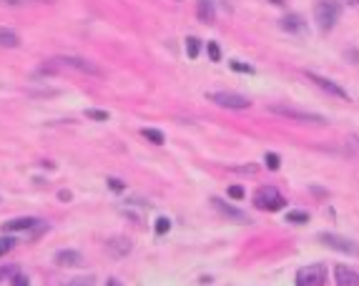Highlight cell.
<instances>
[{
  "label": "cell",
  "mask_w": 359,
  "mask_h": 286,
  "mask_svg": "<svg viewBox=\"0 0 359 286\" xmlns=\"http://www.w3.org/2000/svg\"><path fill=\"white\" fill-rule=\"evenodd\" d=\"M269 111L276 113V115L299 120V123H316V126H324V123H327L324 115L311 113V111H301V108H294V106H284V103H274V106H269Z\"/></svg>",
  "instance_id": "1"
},
{
  "label": "cell",
  "mask_w": 359,
  "mask_h": 286,
  "mask_svg": "<svg viewBox=\"0 0 359 286\" xmlns=\"http://www.w3.org/2000/svg\"><path fill=\"white\" fill-rule=\"evenodd\" d=\"M206 98H209V101H214V103H216V106H221V108H234V111H244V108H249V106H251V101H249V98L239 96V93H229V91L206 93Z\"/></svg>",
  "instance_id": "7"
},
{
  "label": "cell",
  "mask_w": 359,
  "mask_h": 286,
  "mask_svg": "<svg viewBox=\"0 0 359 286\" xmlns=\"http://www.w3.org/2000/svg\"><path fill=\"white\" fill-rule=\"evenodd\" d=\"M141 133H143V138H146V141H151V143H156V146L166 143V136H164L161 131H158V128H143Z\"/></svg>",
  "instance_id": "17"
},
{
  "label": "cell",
  "mask_w": 359,
  "mask_h": 286,
  "mask_svg": "<svg viewBox=\"0 0 359 286\" xmlns=\"http://www.w3.org/2000/svg\"><path fill=\"white\" fill-rule=\"evenodd\" d=\"M339 13H342V8H339V3H334V0H319L314 5V20L322 30H332L339 20Z\"/></svg>",
  "instance_id": "2"
},
{
  "label": "cell",
  "mask_w": 359,
  "mask_h": 286,
  "mask_svg": "<svg viewBox=\"0 0 359 286\" xmlns=\"http://www.w3.org/2000/svg\"><path fill=\"white\" fill-rule=\"evenodd\" d=\"M35 3H51V0H35Z\"/></svg>",
  "instance_id": "34"
},
{
  "label": "cell",
  "mask_w": 359,
  "mask_h": 286,
  "mask_svg": "<svg viewBox=\"0 0 359 286\" xmlns=\"http://www.w3.org/2000/svg\"><path fill=\"white\" fill-rule=\"evenodd\" d=\"M211 206L216 209V211H221L226 219H231V221H236V224H251V219L244 214V211H239V209H234V206H229L226 201H221V198H211Z\"/></svg>",
  "instance_id": "9"
},
{
  "label": "cell",
  "mask_w": 359,
  "mask_h": 286,
  "mask_svg": "<svg viewBox=\"0 0 359 286\" xmlns=\"http://www.w3.org/2000/svg\"><path fill=\"white\" fill-rule=\"evenodd\" d=\"M108 186H111V191H116V193H121V191L126 188V183H123L121 178H108Z\"/></svg>",
  "instance_id": "26"
},
{
  "label": "cell",
  "mask_w": 359,
  "mask_h": 286,
  "mask_svg": "<svg viewBox=\"0 0 359 286\" xmlns=\"http://www.w3.org/2000/svg\"><path fill=\"white\" fill-rule=\"evenodd\" d=\"M86 118H91V120H108V111L88 108V111H86Z\"/></svg>",
  "instance_id": "22"
},
{
  "label": "cell",
  "mask_w": 359,
  "mask_h": 286,
  "mask_svg": "<svg viewBox=\"0 0 359 286\" xmlns=\"http://www.w3.org/2000/svg\"><path fill=\"white\" fill-rule=\"evenodd\" d=\"M226 193H229L231 198H244V196H246V191H244L241 186H229V191H226Z\"/></svg>",
  "instance_id": "27"
},
{
  "label": "cell",
  "mask_w": 359,
  "mask_h": 286,
  "mask_svg": "<svg viewBox=\"0 0 359 286\" xmlns=\"http://www.w3.org/2000/svg\"><path fill=\"white\" fill-rule=\"evenodd\" d=\"M10 274H13V269H8V266L3 269V266H0V281H3L5 276H10Z\"/></svg>",
  "instance_id": "30"
},
{
  "label": "cell",
  "mask_w": 359,
  "mask_h": 286,
  "mask_svg": "<svg viewBox=\"0 0 359 286\" xmlns=\"http://www.w3.org/2000/svg\"><path fill=\"white\" fill-rule=\"evenodd\" d=\"M186 53H188V58L193 60V58H198V53H201V40L198 38H186Z\"/></svg>",
  "instance_id": "18"
},
{
  "label": "cell",
  "mask_w": 359,
  "mask_h": 286,
  "mask_svg": "<svg viewBox=\"0 0 359 286\" xmlns=\"http://www.w3.org/2000/svg\"><path fill=\"white\" fill-rule=\"evenodd\" d=\"M196 13H198V20H204V23H216L214 0H198V3H196Z\"/></svg>",
  "instance_id": "13"
},
{
  "label": "cell",
  "mask_w": 359,
  "mask_h": 286,
  "mask_svg": "<svg viewBox=\"0 0 359 286\" xmlns=\"http://www.w3.org/2000/svg\"><path fill=\"white\" fill-rule=\"evenodd\" d=\"M271 3H274V5H284V0H271Z\"/></svg>",
  "instance_id": "33"
},
{
  "label": "cell",
  "mask_w": 359,
  "mask_h": 286,
  "mask_svg": "<svg viewBox=\"0 0 359 286\" xmlns=\"http://www.w3.org/2000/svg\"><path fill=\"white\" fill-rule=\"evenodd\" d=\"M264 163H266V169H271V171H276L279 166H282V158H279V153H274V151H269V153H264Z\"/></svg>",
  "instance_id": "19"
},
{
  "label": "cell",
  "mask_w": 359,
  "mask_h": 286,
  "mask_svg": "<svg viewBox=\"0 0 359 286\" xmlns=\"http://www.w3.org/2000/svg\"><path fill=\"white\" fill-rule=\"evenodd\" d=\"M0 3H5V5H10V8H20V5L28 3V0H0Z\"/></svg>",
  "instance_id": "28"
},
{
  "label": "cell",
  "mask_w": 359,
  "mask_h": 286,
  "mask_svg": "<svg viewBox=\"0 0 359 286\" xmlns=\"http://www.w3.org/2000/svg\"><path fill=\"white\" fill-rule=\"evenodd\" d=\"M324 284H327V266L324 264L301 266L297 271V286H324Z\"/></svg>",
  "instance_id": "5"
},
{
  "label": "cell",
  "mask_w": 359,
  "mask_h": 286,
  "mask_svg": "<svg viewBox=\"0 0 359 286\" xmlns=\"http://www.w3.org/2000/svg\"><path fill=\"white\" fill-rule=\"evenodd\" d=\"M58 70L60 68H70V70H78V73H86V75H103V70L93 63V60H86V58H75V56H60V58H53L51 60Z\"/></svg>",
  "instance_id": "4"
},
{
  "label": "cell",
  "mask_w": 359,
  "mask_h": 286,
  "mask_svg": "<svg viewBox=\"0 0 359 286\" xmlns=\"http://www.w3.org/2000/svg\"><path fill=\"white\" fill-rule=\"evenodd\" d=\"M10 286H30V284H28L25 276H13V284H10Z\"/></svg>",
  "instance_id": "29"
},
{
  "label": "cell",
  "mask_w": 359,
  "mask_h": 286,
  "mask_svg": "<svg viewBox=\"0 0 359 286\" xmlns=\"http://www.w3.org/2000/svg\"><path fill=\"white\" fill-rule=\"evenodd\" d=\"M287 221H289V224H306V221H309V214H306V211H289V214H287Z\"/></svg>",
  "instance_id": "20"
},
{
  "label": "cell",
  "mask_w": 359,
  "mask_h": 286,
  "mask_svg": "<svg viewBox=\"0 0 359 286\" xmlns=\"http://www.w3.org/2000/svg\"><path fill=\"white\" fill-rule=\"evenodd\" d=\"M53 261H56V266H65V269H73V266H81L83 256H81V251L65 249V251H58Z\"/></svg>",
  "instance_id": "11"
},
{
  "label": "cell",
  "mask_w": 359,
  "mask_h": 286,
  "mask_svg": "<svg viewBox=\"0 0 359 286\" xmlns=\"http://www.w3.org/2000/svg\"><path fill=\"white\" fill-rule=\"evenodd\" d=\"M18 46H20L18 33L10 28H0V48H18Z\"/></svg>",
  "instance_id": "16"
},
{
  "label": "cell",
  "mask_w": 359,
  "mask_h": 286,
  "mask_svg": "<svg viewBox=\"0 0 359 286\" xmlns=\"http://www.w3.org/2000/svg\"><path fill=\"white\" fill-rule=\"evenodd\" d=\"M347 5H359V0H347Z\"/></svg>",
  "instance_id": "32"
},
{
  "label": "cell",
  "mask_w": 359,
  "mask_h": 286,
  "mask_svg": "<svg viewBox=\"0 0 359 286\" xmlns=\"http://www.w3.org/2000/svg\"><path fill=\"white\" fill-rule=\"evenodd\" d=\"M106 286H121V281H118V279H108Z\"/></svg>",
  "instance_id": "31"
},
{
  "label": "cell",
  "mask_w": 359,
  "mask_h": 286,
  "mask_svg": "<svg viewBox=\"0 0 359 286\" xmlns=\"http://www.w3.org/2000/svg\"><path fill=\"white\" fill-rule=\"evenodd\" d=\"M169 229H171V219H166V216L156 219V233H158V236H164Z\"/></svg>",
  "instance_id": "21"
},
{
  "label": "cell",
  "mask_w": 359,
  "mask_h": 286,
  "mask_svg": "<svg viewBox=\"0 0 359 286\" xmlns=\"http://www.w3.org/2000/svg\"><path fill=\"white\" fill-rule=\"evenodd\" d=\"M206 51H209V58H211V60H221V48H219V43H214V40H211V43L206 46Z\"/></svg>",
  "instance_id": "24"
},
{
  "label": "cell",
  "mask_w": 359,
  "mask_h": 286,
  "mask_svg": "<svg viewBox=\"0 0 359 286\" xmlns=\"http://www.w3.org/2000/svg\"><path fill=\"white\" fill-rule=\"evenodd\" d=\"M231 68H234L236 73H254V68H251L249 63H239V60H231Z\"/></svg>",
  "instance_id": "25"
},
{
  "label": "cell",
  "mask_w": 359,
  "mask_h": 286,
  "mask_svg": "<svg viewBox=\"0 0 359 286\" xmlns=\"http://www.w3.org/2000/svg\"><path fill=\"white\" fill-rule=\"evenodd\" d=\"M33 226H38V219H13V221H8L5 226H3V231H8V233H13V231H28V229H33Z\"/></svg>",
  "instance_id": "15"
},
{
  "label": "cell",
  "mask_w": 359,
  "mask_h": 286,
  "mask_svg": "<svg viewBox=\"0 0 359 286\" xmlns=\"http://www.w3.org/2000/svg\"><path fill=\"white\" fill-rule=\"evenodd\" d=\"M334 279H337V286H359V271H354L349 266H337Z\"/></svg>",
  "instance_id": "10"
},
{
  "label": "cell",
  "mask_w": 359,
  "mask_h": 286,
  "mask_svg": "<svg viewBox=\"0 0 359 286\" xmlns=\"http://www.w3.org/2000/svg\"><path fill=\"white\" fill-rule=\"evenodd\" d=\"M13 243H15V238H10V236H3V238H0V256H5V254L13 249Z\"/></svg>",
  "instance_id": "23"
},
{
  "label": "cell",
  "mask_w": 359,
  "mask_h": 286,
  "mask_svg": "<svg viewBox=\"0 0 359 286\" xmlns=\"http://www.w3.org/2000/svg\"><path fill=\"white\" fill-rule=\"evenodd\" d=\"M306 78L311 80L314 86H319L322 91H327L329 96H337V98H342V101H349V93H347L342 86H337L334 80H329V78H324V75H316V73H311V70H306Z\"/></svg>",
  "instance_id": "8"
},
{
  "label": "cell",
  "mask_w": 359,
  "mask_h": 286,
  "mask_svg": "<svg viewBox=\"0 0 359 286\" xmlns=\"http://www.w3.org/2000/svg\"><path fill=\"white\" fill-rule=\"evenodd\" d=\"M108 251H111L116 259H121V256H126V254L131 251V241H128V238H111V241H108Z\"/></svg>",
  "instance_id": "14"
},
{
  "label": "cell",
  "mask_w": 359,
  "mask_h": 286,
  "mask_svg": "<svg viewBox=\"0 0 359 286\" xmlns=\"http://www.w3.org/2000/svg\"><path fill=\"white\" fill-rule=\"evenodd\" d=\"M279 25H282L287 33H304V30H306V23H304V18H301V15H297V13H289V15H284L282 20H279Z\"/></svg>",
  "instance_id": "12"
},
{
  "label": "cell",
  "mask_w": 359,
  "mask_h": 286,
  "mask_svg": "<svg viewBox=\"0 0 359 286\" xmlns=\"http://www.w3.org/2000/svg\"><path fill=\"white\" fill-rule=\"evenodd\" d=\"M254 206L261 209V211H279V209L287 206V198L279 193L274 186H261L254 193Z\"/></svg>",
  "instance_id": "3"
},
{
  "label": "cell",
  "mask_w": 359,
  "mask_h": 286,
  "mask_svg": "<svg viewBox=\"0 0 359 286\" xmlns=\"http://www.w3.org/2000/svg\"><path fill=\"white\" fill-rule=\"evenodd\" d=\"M319 241H322L324 246L339 251V254H347V256H357V259H359V243H354V241H349V238H344V236H339V233H319Z\"/></svg>",
  "instance_id": "6"
}]
</instances>
